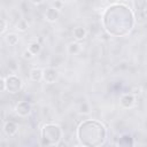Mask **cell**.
Segmentation results:
<instances>
[{"label": "cell", "instance_id": "6da1fadb", "mask_svg": "<svg viewBox=\"0 0 147 147\" xmlns=\"http://www.w3.org/2000/svg\"><path fill=\"white\" fill-rule=\"evenodd\" d=\"M102 25L108 34L114 37H125L134 26V15L126 6L122 3H113L103 13Z\"/></svg>", "mask_w": 147, "mask_h": 147}, {"label": "cell", "instance_id": "7a4b0ae2", "mask_svg": "<svg viewBox=\"0 0 147 147\" xmlns=\"http://www.w3.org/2000/svg\"><path fill=\"white\" fill-rule=\"evenodd\" d=\"M77 139L85 147H101L107 140V129L96 119L83 121L77 127Z\"/></svg>", "mask_w": 147, "mask_h": 147}, {"label": "cell", "instance_id": "3957f363", "mask_svg": "<svg viewBox=\"0 0 147 147\" xmlns=\"http://www.w3.org/2000/svg\"><path fill=\"white\" fill-rule=\"evenodd\" d=\"M63 137V131L60 125L54 123H47L41 129L42 142L47 146H56Z\"/></svg>", "mask_w": 147, "mask_h": 147}, {"label": "cell", "instance_id": "277c9868", "mask_svg": "<svg viewBox=\"0 0 147 147\" xmlns=\"http://www.w3.org/2000/svg\"><path fill=\"white\" fill-rule=\"evenodd\" d=\"M6 79V91L11 93V94H16L18 92H21V90L23 88V80L16 76V75H9L7 77H5Z\"/></svg>", "mask_w": 147, "mask_h": 147}, {"label": "cell", "instance_id": "5b68a950", "mask_svg": "<svg viewBox=\"0 0 147 147\" xmlns=\"http://www.w3.org/2000/svg\"><path fill=\"white\" fill-rule=\"evenodd\" d=\"M32 110V107H31V103L28 102V101H20L16 106H15V111L18 116H22V117H25V116H29L30 113Z\"/></svg>", "mask_w": 147, "mask_h": 147}, {"label": "cell", "instance_id": "8992f818", "mask_svg": "<svg viewBox=\"0 0 147 147\" xmlns=\"http://www.w3.org/2000/svg\"><path fill=\"white\" fill-rule=\"evenodd\" d=\"M59 78V72L53 68L44 69V78L42 80L47 84H54Z\"/></svg>", "mask_w": 147, "mask_h": 147}, {"label": "cell", "instance_id": "52a82bcc", "mask_svg": "<svg viewBox=\"0 0 147 147\" xmlns=\"http://www.w3.org/2000/svg\"><path fill=\"white\" fill-rule=\"evenodd\" d=\"M119 103H121V106H122L123 108L130 109V108H132V107L134 106V103H136V96L132 95L131 93H125V94H123V95L119 98Z\"/></svg>", "mask_w": 147, "mask_h": 147}, {"label": "cell", "instance_id": "ba28073f", "mask_svg": "<svg viewBox=\"0 0 147 147\" xmlns=\"http://www.w3.org/2000/svg\"><path fill=\"white\" fill-rule=\"evenodd\" d=\"M3 131L8 137H13L18 131V125L14 121H7L3 125Z\"/></svg>", "mask_w": 147, "mask_h": 147}, {"label": "cell", "instance_id": "9c48e42d", "mask_svg": "<svg viewBox=\"0 0 147 147\" xmlns=\"http://www.w3.org/2000/svg\"><path fill=\"white\" fill-rule=\"evenodd\" d=\"M60 16V10L54 8V7H49L46 9L45 11V18L48 21V22H55Z\"/></svg>", "mask_w": 147, "mask_h": 147}, {"label": "cell", "instance_id": "30bf717a", "mask_svg": "<svg viewBox=\"0 0 147 147\" xmlns=\"http://www.w3.org/2000/svg\"><path fill=\"white\" fill-rule=\"evenodd\" d=\"M29 75H30V78L32 82H40L44 78V70L38 67H33L30 69Z\"/></svg>", "mask_w": 147, "mask_h": 147}, {"label": "cell", "instance_id": "8fae6325", "mask_svg": "<svg viewBox=\"0 0 147 147\" xmlns=\"http://www.w3.org/2000/svg\"><path fill=\"white\" fill-rule=\"evenodd\" d=\"M133 146V140L131 136L129 134H123L118 139V147H132Z\"/></svg>", "mask_w": 147, "mask_h": 147}, {"label": "cell", "instance_id": "7c38bea8", "mask_svg": "<svg viewBox=\"0 0 147 147\" xmlns=\"http://www.w3.org/2000/svg\"><path fill=\"white\" fill-rule=\"evenodd\" d=\"M72 34H74V38L77 41H80V40L86 38V30L83 26H76L72 31Z\"/></svg>", "mask_w": 147, "mask_h": 147}, {"label": "cell", "instance_id": "4fadbf2b", "mask_svg": "<svg viewBox=\"0 0 147 147\" xmlns=\"http://www.w3.org/2000/svg\"><path fill=\"white\" fill-rule=\"evenodd\" d=\"M67 51H68V54H70V55H76V54H78V53L80 52V44H79L78 41H74V42L69 44Z\"/></svg>", "mask_w": 147, "mask_h": 147}, {"label": "cell", "instance_id": "5bb4252c", "mask_svg": "<svg viewBox=\"0 0 147 147\" xmlns=\"http://www.w3.org/2000/svg\"><path fill=\"white\" fill-rule=\"evenodd\" d=\"M5 39H6V42H7L9 46H16V45L18 44V37H17V34H15V33H8V34L5 37Z\"/></svg>", "mask_w": 147, "mask_h": 147}, {"label": "cell", "instance_id": "9a60e30c", "mask_svg": "<svg viewBox=\"0 0 147 147\" xmlns=\"http://www.w3.org/2000/svg\"><path fill=\"white\" fill-rule=\"evenodd\" d=\"M28 49H29L33 55H36V54H38V53L41 51V46H40V44H39V42L34 41V42H31V44L29 45Z\"/></svg>", "mask_w": 147, "mask_h": 147}, {"label": "cell", "instance_id": "2e32d148", "mask_svg": "<svg viewBox=\"0 0 147 147\" xmlns=\"http://www.w3.org/2000/svg\"><path fill=\"white\" fill-rule=\"evenodd\" d=\"M16 29L20 31V32H25L28 30V22L25 20H21L18 21V23L16 24Z\"/></svg>", "mask_w": 147, "mask_h": 147}, {"label": "cell", "instance_id": "e0dca14e", "mask_svg": "<svg viewBox=\"0 0 147 147\" xmlns=\"http://www.w3.org/2000/svg\"><path fill=\"white\" fill-rule=\"evenodd\" d=\"M90 106H88V103L87 102H83L80 106H79V113L80 114H84V115H86V114H90Z\"/></svg>", "mask_w": 147, "mask_h": 147}, {"label": "cell", "instance_id": "ac0fdd59", "mask_svg": "<svg viewBox=\"0 0 147 147\" xmlns=\"http://www.w3.org/2000/svg\"><path fill=\"white\" fill-rule=\"evenodd\" d=\"M7 26H8V23H7V21H6V18H1V21H0V33L1 34H3L5 32H6V30H7Z\"/></svg>", "mask_w": 147, "mask_h": 147}, {"label": "cell", "instance_id": "d6986e66", "mask_svg": "<svg viewBox=\"0 0 147 147\" xmlns=\"http://www.w3.org/2000/svg\"><path fill=\"white\" fill-rule=\"evenodd\" d=\"M63 2L62 1H54V2H52V7H54V8H56V9H61L62 7H63Z\"/></svg>", "mask_w": 147, "mask_h": 147}, {"label": "cell", "instance_id": "ffe728a7", "mask_svg": "<svg viewBox=\"0 0 147 147\" xmlns=\"http://www.w3.org/2000/svg\"><path fill=\"white\" fill-rule=\"evenodd\" d=\"M23 57H24L25 60H30V59L33 57V54H32L29 49H26V51H24V53H23Z\"/></svg>", "mask_w": 147, "mask_h": 147}, {"label": "cell", "instance_id": "44dd1931", "mask_svg": "<svg viewBox=\"0 0 147 147\" xmlns=\"http://www.w3.org/2000/svg\"><path fill=\"white\" fill-rule=\"evenodd\" d=\"M0 91L1 92L6 91V79H5V77H1V79H0Z\"/></svg>", "mask_w": 147, "mask_h": 147}, {"label": "cell", "instance_id": "7402d4cb", "mask_svg": "<svg viewBox=\"0 0 147 147\" xmlns=\"http://www.w3.org/2000/svg\"><path fill=\"white\" fill-rule=\"evenodd\" d=\"M131 94H132V95H134V96L139 95V94H140V87H138V86L132 87V90H131Z\"/></svg>", "mask_w": 147, "mask_h": 147}, {"label": "cell", "instance_id": "603a6c76", "mask_svg": "<svg viewBox=\"0 0 147 147\" xmlns=\"http://www.w3.org/2000/svg\"><path fill=\"white\" fill-rule=\"evenodd\" d=\"M75 147H85V146H83V145H79V146H75Z\"/></svg>", "mask_w": 147, "mask_h": 147}]
</instances>
